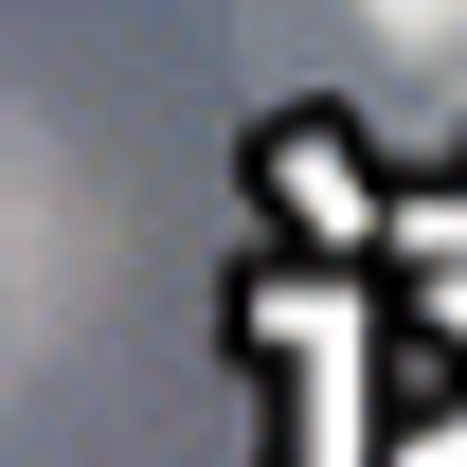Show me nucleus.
<instances>
[{
	"instance_id": "f257e3e1",
	"label": "nucleus",
	"mask_w": 467,
	"mask_h": 467,
	"mask_svg": "<svg viewBox=\"0 0 467 467\" xmlns=\"http://www.w3.org/2000/svg\"><path fill=\"white\" fill-rule=\"evenodd\" d=\"M90 270H109V234H90L72 144L0 109V396H18V378H36V359L90 324Z\"/></svg>"
},
{
	"instance_id": "f03ea898",
	"label": "nucleus",
	"mask_w": 467,
	"mask_h": 467,
	"mask_svg": "<svg viewBox=\"0 0 467 467\" xmlns=\"http://www.w3.org/2000/svg\"><path fill=\"white\" fill-rule=\"evenodd\" d=\"M359 18H378L396 55H450V36H467V0H359Z\"/></svg>"
}]
</instances>
